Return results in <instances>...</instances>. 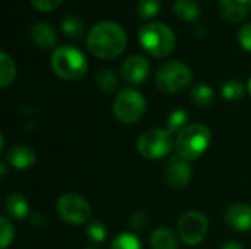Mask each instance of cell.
I'll return each mask as SVG.
<instances>
[{"instance_id": "5", "label": "cell", "mask_w": 251, "mask_h": 249, "mask_svg": "<svg viewBox=\"0 0 251 249\" xmlns=\"http://www.w3.org/2000/svg\"><path fill=\"white\" fill-rule=\"evenodd\" d=\"M193 82L191 69L179 60L163 63L156 72V85L165 94H178L185 91Z\"/></svg>"}, {"instance_id": "33", "label": "cell", "mask_w": 251, "mask_h": 249, "mask_svg": "<svg viewBox=\"0 0 251 249\" xmlns=\"http://www.w3.org/2000/svg\"><path fill=\"white\" fill-rule=\"evenodd\" d=\"M0 169H1V179H4V176H6V164L0 163Z\"/></svg>"}, {"instance_id": "36", "label": "cell", "mask_w": 251, "mask_h": 249, "mask_svg": "<svg viewBox=\"0 0 251 249\" xmlns=\"http://www.w3.org/2000/svg\"><path fill=\"white\" fill-rule=\"evenodd\" d=\"M85 249H99V248H85Z\"/></svg>"}, {"instance_id": "18", "label": "cell", "mask_w": 251, "mask_h": 249, "mask_svg": "<svg viewBox=\"0 0 251 249\" xmlns=\"http://www.w3.org/2000/svg\"><path fill=\"white\" fill-rule=\"evenodd\" d=\"M174 12L181 21L193 22L200 16L201 9H200V4L196 0H175Z\"/></svg>"}, {"instance_id": "16", "label": "cell", "mask_w": 251, "mask_h": 249, "mask_svg": "<svg viewBox=\"0 0 251 249\" xmlns=\"http://www.w3.org/2000/svg\"><path fill=\"white\" fill-rule=\"evenodd\" d=\"M4 210L9 217L15 220H22L29 214V205L24 195L21 194H9L4 200Z\"/></svg>"}, {"instance_id": "21", "label": "cell", "mask_w": 251, "mask_h": 249, "mask_svg": "<svg viewBox=\"0 0 251 249\" xmlns=\"http://www.w3.org/2000/svg\"><path fill=\"white\" fill-rule=\"evenodd\" d=\"M191 100L201 107H209L215 101V91L207 84H197L191 90Z\"/></svg>"}, {"instance_id": "10", "label": "cell", "mask_w": 251, "mask_h": 249, "mask_svg": "<svg viewBox=\"0 0 251 249\" xmlns=\"http://www.w3.org/2000/svg\"><path fill=\"white\" fill-rule=\"evenodd\" d=\"M191 176H193V170L187 160L178 156L169 160L165 170V182L168 183V186L174 189H182L190 183Z\"/></svg>"}, {"instance_id": "27", "label": "cell", "mask_w": 251, "mask_h": 249, "mask_svg": "<svg viewBox=\"0 0 251 249\" xmlns=\"http://www.w3.org/2000/svg\"><path fill=\"white\" fill-rule=\"evenodd\" d=\"M160 12V0H138L137 15L143 19L154 18Z\"/></svg>"}, {"instance_id": "34", "label": "cell", "mask_w": 251, "mask_h": 249, "mask_svg": "<svg viewBox=\"0 0 251 249\" xmlns=\"http://www.w3.org/2000/svg\"><path fill=\"white\" fill-rule=\"evenodd\" d=\"M3 145H4V138L3 135H0V151H3Z\"/></svg>"}, {"instance_id": "9", "label": "cell", "mask_w": 251, "mask_h": 249, "mask_svg": "<svg viewBox=\"0 0 251 249\" xmlns=\"http://www.w3.org/2000/svg\"><path fill=\"white\" fill-rule=\"evenodd\" d=\"M209 230V222L200 211H187L178 222V236L185 245L194 247L200 244Z\"/></svg>"}, {"instance_id": "35", "label": "cell", "mask_w": 251, "mask_h": 249, "mask_svg": "<svg viewBox=\"0 0 251 249\" xmlns=\"http://www.w3.org/2000/svg\"><path fill=\"white\" fill-rule=\"evenodd\" d=\"M247 91H249V94H250V97H251V78H250V81H249V85H247Z\"/></svg>"}, {"instance_id": "14", "label": "cell", "mask_w": 251, "mask_h": 249, "mask_svg": "<svg viewBox=\"0 0 251 249\" xmlns=\"http://www.w3.org/2000/svg\"><path fill=\"white\" fill-rule=\"evenodd\" d=\"M6 161L16 170H26L35 164L37 156L35 151L26 145H15L7 150Z\"/></svg>"}, {"instance_id": "8", "label": "cell", "mask_w": 251, "mask_h": 249, "mask_svg": "<svg viewBox=\"0 0 251 249\" xmlns=\"http://www.w3.org/2000/svg\"><path fill=\"white\" fill-rule=\"evenodd\" d=\"M56 211L60 219L69 225L81 226L88 223L91 217V207L85 198L76 194H65L56 203Z\"/></svg>"}, {"instance_id": "13", "label": "cell", "mask_w": 251, "mask_h": 249, "mask_svg": "<svg viewBox=\"0 0 251 249\" xmlns=\"http://www.w3.org/2000/svg\"><path fill=\"white\" fill-rule=\"evenodd\" d=\"M219 10L224 19L237 23L250 15L251 0H219Z\"/></svg>"}, {"instance_id": "29", "label": "cell", "mask_w": 251, "mask_h": 249, "mask_svg": "<svg viewBox=\"0 0 251 249\" xmlns=\"http://www.w3.org/2000/svg\"><path fill=\"white\" fill-rule=\"evenodd\" d=\"M238 41L246 51H251V23H246L238 31Z\"/></svg>"}, {"instance_id": "3", "label": "cell", "mask_w": 251, "mask_h": 249, "mask_svg": "<svg viewBox=\"0 0 251 249\" xmlns=\"http://www.w3.org/2000/svg\"><path fill=\"white\" fill-rule=\"evenodd\" d=\"M140 45L154 57H165L171 54L176 45L174 31L162 22H149L138 31Z\"/></svg>"}, {"instance_id": "30", "label": "cell", "mask_w": 251, "mask_h": 249, "mask_svg": "<svg viewBox=\"0 0 251 249\" xmlns=\"http://www.w3.org/2000/svg\"><path fill=\"white\" fill-rule=\"evenodd\" d=\"M60 3L62 0H31V4L40 12H53Z\"/></svg>"}, {"instance_id": "19", "label": "cell", "mask_w": 251, "mask_h": 249, "mask_svg": "<svg viewBox=\"0 0 251 249\" xmlns=\"http://www.w3.org/2000/svg\"><path fill=\"white\" fill-rule=\"evenodd\" d=\"M16 76V65L15 60L6 53L1 51L0 53V87L6 88L9 87Z\"/></svg>"}, {"instance_id": "22", "label": "cell", "mask_w": 251, "mask_h": 249, "mask_svg": "<svg viewBox=\"0 0 251 249\" xmlns=\"http://www.w3.org/2000/svg\"><path fill=\"white\" fill-rule=\"evenodd\" d=\"M96 82H97V87L103 92H107V94L115 92L119 85V79H118L116 73L110 69H101L96 75Z\"/></svg>"}, {"instance_id": "17", "label": "cell", "mask_w": 251, "mask_h": 249, "mask_svg": "<svg viewBox=\"0 0 251 249\" xmlns=\"http://www.w3.org/2000/svg\"><path fill=\"white\" fill-rule=\"evenodd\" d=\"M150 245L151 249H178V241L171 229L159 227L151 233Z\"/></svg>"}, {"instance_id": "25", "label": "cell", "mask_w": 251, "mask_h": 249, "mask_svg": "<svg viewBox=\"0 0 251 249\" xmlns=\"http://www.w3.org/2000/svg\"><path fill=\"white\" fill-rule=\"evenodd\" d=\"M110 249H143V247L140 239L134 233L124 232L113 239Z\"/></svg>"}, {"instance_id": "32", "label": "cell", "mask_w": 251, "mask_h": 249, "mask_svg": "<svg viewBox=\"0 0 251 249\" xmlns=\"http://www.w3.org/2000/svg\"><path fill=\"white\" fill-rule=\"evenodd\" d=\"M221 249H243V247L238 244V242H226L225 245H222V248Z\"/></svg>"}, {"instance_id": "6", "label": "cell", "mask_w": 251, "mask_h": 249, "mask_svg": "<svg viewBox=\"0 0 251 249\" xmlns=\"http://www.w3.org/2000/svg\"><path fill=\"white\" fill-rule=\"evenodd\" d=\"M147 103L143 94H140L135 90L126 88L118 92V95L113 100V116L116 120L125 125L137 123L146 113Z\"/></svg>"}, {"instance_id": "11", "label": "cell", "mask_w": 251, "mask_h": 249, "mask_svg": "<svg viewBox=\"0 0 251 249\" xmlns=\"http://www.w3.org/2000/svg\"><path fill=\"white\" fill-rule=\"evenodd\" d=\"M121 75L126 84L140 85L150 75V63L144 56H131L124 62L121 68Z\"/></svg>"}, {"instance_id": "23", "label": "cell", "mask_w": 251, "mask_h": 249, "mask_svg": "<svg viewBox=\"0 0 251 249\" xmlns=\"http://www.w3.org/2000/svg\"><path fill=\"white\" fill-rule=\"evenodd\" d=\"M188 113L182 109H178V110H174L169 117H168V122H166V129L171 132V134H179L182 129H185L188 126Z\"/></svg>"}, {"instance_id": "20", "label": "cell", "mask_w": 251, "mask_h": 249, "mask_svg": "<svg viewBox=\"0 0 251 249\" xmlns=\"http://www.w3.org/2000/svg\"><path fill=\"white\" fill-rule=\"evenodd\" d=\"M62 31L65 32V35L71 37V38H81L85 32V26L84 22L81 21L79 16L76 15H66L62 21Z\"/></svg>"}, {"instance_id": "26", "label": "cell", "mask_w": 251, "mask_h": 249, "mask_svg": "<svg viewBox=\"0 0 251 249\" xmlns=\"http://www.w3.org/2000/svg\"><path fill=\"white\" fill-rule=\"evenodd\" d=\"M87 235H88V239L96 242V244H101L107 239V235H109V230L106 227V225L103 222H99V220H94V222H90L88 226H87Z\"/></svg>"}, {"instance_id": "2", "label": "cell", "mask_w": 251, "mask_h": 249, "mask_svg": "<svg viewBox=\"0 0 251 249\" xmlns=\"http://www.w3.org/2000/svg\"><path fill=\"white\" fill-rule=\"evenodd\" d=\"M210 141H212V132L206 125L191 123L179 134H176L175 138L176 156L187 161L197 160L209 148Z\"/></svg>"}, {"instance_id": "1", "label": "cell", "mask_w": 251, "mask_h": 249, "mask_svg": "<svg viewBox=\"0 0 251 249\" xmlns=\"http://www.w3.org/2000/svg\"><path fill=\"white\" fill-rule=\"evenodd\" d=\"M87 47L99 59H115L126 47V34L121 25L112 21H103L88 31Z\"/></svg>"}, {"instance_id": "7", "label": "cell", "mask_w": 251, "mask_h": 249, "mask_svg": "<svg viewBox=\"0 0 251 249\" xmlns=\"http://www.w3.org/2000/svg\"><path fill=\"white\" fill-rule=\"evenodd\" d=\"M175 148V138L168 129L154 128L144 132L137 141V151L149 160H159Z\"/></svg>"}, {"instance_id": "31", "label": "cell", "mask_w": 251, "mask_h": 249, "mask_svg": "<svg viewBox=\"0 0 251 249\" xmlns=\"http://www.w3.org/2000/svg\"><path fill=\"white\" fill-rule=\"evenodd\" d=\"M129 225L135 230H143L147 226V216L144 211H137L129 217Z\"/></svg>"}, {"instance_id": "12", "label": "cell", "mask_w": 251, "mask_h": 249, "mask_svg": "<svg viewBox=\"0 0 251 249\" xmlns=\"http://www.w3.org/2000/svg\"><path fill=\"white\" fill-rule=\"evenodd\" d=\"M224 220L226 226L237 232H249L251 230V205L235 203L229 205L224 214Z\"/></svg>"}, {"instance_id": "24", "label": "cell", "mask_w": 251, "mask_h": 249, "mask_svg": "<svg viewBox=\"0 0 251 249\" xmlns=\"http://www.w3.org/2000/svg\"><path fill=\"white\" fill-rule=\"evenodd\" d=\"M221 94L225 100L228 101H237L241 100L246 94V87L243 85V82L237 81V79H231L226 81L222 88H221Z\"/></svg>"}, {"instance_id": "4", "label": "cell", "mask_w": 251, "mask_h": 249, "mask_svg": "<svg viewBox=\"0 0 251 249\" xmlns=\"http://www.w3.org/2000/svg\"><path fill=\"white\" fill-rule=\"evenodd\" d=\"M50 65L53 72L65 81H78L88 69L87 59L82 51L72 45L56 47L51 54Z\"/></svg>"}, {"instance_id": "15", "label": "cell", "mask_w": 251, "mask_h": 249, "mask_svg": "<svg viewBox=\"0 0 251 249\" xmlns=\"http://www.w3.org/2000/svg\"><path fill=\"white\" fill-rule=\"evenodd\" d=\"M29 34H31L32 41L38 47H41L44 50L53 48L57 44L56 31L50 25H47L44 22H35V23H32L31 25V29H29Z\"/></svg>"}, {"instance_id": "28", "label": "cell", "mask_w": 251, "mask_h": 249, "mask_svg": "<svg viewBox=\"0 0 251 249\" xmlns=\"http://www.w3.org/2000/svg\"><path fill=\"white\" fill-rule=\"evenodd\" d=\"M0 226H1V236H0V248L7 249L9 245L13 242V238H15V230H13V226L12 223L9 222L7 217H1L0 219Z\"/></svg>"}]
</instances>
